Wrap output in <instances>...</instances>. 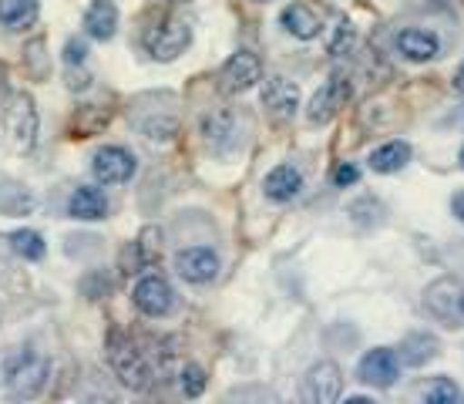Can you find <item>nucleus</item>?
<instances>
[{"label":"nucleus","instance_id":"f257e3e1","mask_svg":"<svg viewBox=\"0 0 464 404\" xmlns=\"http://www.w3.org/2000/svg\"><path fill=\"white\" fill-rule=\"evenodd\" d=\"M108 364H111L115 378L125 384L128 391H149L155 378H159V364L151 358V350L128 334H111V340H108Z\"/></svg>","mask_w":464,"mask_h":404},{"label":"nucleus","instance_id":"f03ea898","mask_svg":"<svg viewBox=\"0 0 464 404\" xmlns=\"http://www.w3.org/2000/svg\"><path fill=\"white\" fill-rule=\"evenodd\" d=\"M141 44L149 51V58L175 61V58H182L188 51V44H192V27H188V21H182L179 14H165V17H155V21L145 27Z\"/></svg>","mask_w":464,"mask_h":404},{"label":"nucleus","instance_id":"7ed1b4c3","mask_svg":"<svg viewBox=\"0 0 464 404\" xmlns=\"http://www.w3.org/2000/svg\"><path fill=\"white\" fill-rule=\"evenodd\" d=\"M47 378H51V360L44 354H34V350L14 354L4 368V384H7L11 398H37L44 391Z\"/></svg>","mask_w":464,"mask_h":404},{"label":"nucleus","instance_id":"20e7f679","mask_svg":"<svg viewBox=\"0 0 464 404\" xmlns=\"http://www.w3.org/2000/svg\"><path fill=\"white\" fill-rule=\"evenodd\" d=\"M7 135H11L14 149L17 152H31L37 145V135H41V115H37V104L27 92L11 94L7 102Z\"/></svg>","mask_w":464,"mask_h":404},{"label":"nucleus","instance_id":"39448f33","mask_svg":"<svg viewBox=\"0 0 464 404\" xmlns=\"http://www.w3.org/2000/svg\"><path fill=\"white\" fill-rule=\"evenodd\" d=\"M350 92H353V88H350L347 74H330V78L314 92L310 104H306V122L316 128L330 125V122L340 115V108H347Z\"/></svg>","mask_w":464,"mask_h":404},{"label":"nucleus","instance_id":"423d86ee","mask_svg":"<svg viewBox=\"0 0 464 404\" xmlns=\"http://www.w3.org/2000/svg\"><path fill=\"white\" fill-rule=\"evenodd\" d=\"M92 172L98 185H125L139 172V159L125 145H102L92 159Z\"/></svg>","mask_w":464,"mask_h":404},{"label":"nucleus","instance_id":"0eeeda50","mask_svg":"<svg viewBox=\"0 0 464 404\" xmlns=\"http://www.w3.org/2000/svg\"><path fill=\"white\" fill-rule=\"evenodd\" d=\"M263 81V61L256 58L253 51H236L232 58L219 68V92L222 94H246L253 92Z\"/></svg>","mask_w":464,"mask_h":404},{"label":"nucleus","instance_id":"6e6552de","mask_svg":"<svg viewBox=\"0 0 464 404\" xmlns=\"http://www.w3.org/2000/svg\"><path fill=\"white\" fill-rule=\"evenodd\" d=\"M131 303H135V310L145 313V317H165V313L175 307V293L165 277L145 273V277H139L135 287H131Z\"/></svg>","mask_w":464,"mask_h":404},{"label":"nucleus","instance_id":"1a4fd4ad","mask_svg":"<svg viewBox=\"0 0 464 404\" xmlns=\"http://www.w3.org/2000/svg\"><path fill=\"white\" fill-rule=\"evenodd\" d=\"M303 401H314V404H334L343 394V370L330 360H320L314 368L303 374Z\"/></svg>","mask_w":464,"mask_h":404},{"label":"nucleus","instance_id":"9d476101","mask_svg":"<svg viewBox=\"0 0 464 404\" xmlns=\"http://www.w3.org/2000/svg\"><path fill=\"white\" fill-rule=\"evenodd\" d=\"M175 270L192 287H206V283H212V280L219 277L222 263L219 256H216V250H209V246H186V250H179V256H175Z\"/></svg>","mask_w":464,"mask_h":404},{"label":"nucleus","instance_id":"9b49d317","mask_svg":"<svg viewBox=\"0 0 464 404\" xmlns=\"http://www.w3.org/2000/svg\"><path fill=\"white\" fill-rule=\"evenodd\" d=\"M357 374L360 381L371 384V388H394L397 378H401V358L391 347H373L360 358Z\"/></svg>","mask_w":464,"mask_h":404},{"label":"nucleus","instance_id":"f8f14e48","mask_svg":"<svg viewBox=\"0 0 464 404\" xmlns=\"http://www.w3.org/2000/svg\"><path fill=\"white\" fill-rule=\"evenodd\" d=\"M397 54L414 64H428L441 54V37L428 31V27H404L397 34Z\"/></svg>","mask_w":464,"mask_h":404},{"label":"nucleus","instance_id":"ddd939ff","mask_svg":"<svg viewBox=\"0 0 464 404\" xmlns=\"http://www.w3.org/2000/svg\"><path fill=\"white\" fill-rule=\"evenodd\" d=\"M300 189H303V175L290 162L269 169L266 179H263V196H266L269 202H293V199L300 196Z\"/></svg>","mask_w":464,"mask_h":404},{"label":"nucleus","instance_id":"4468645a","mask_svg":"<svg viewBox=\"0 0 464 404\" xmlns=\"http://www.w3.org/2000/svg\"><path fill=\"white\" fill-rule=\"evenodd\" d=\"M263 104L273 118H293L300 108V88L286 78H269L263 84Z\"/></svg>","mask_w":464,"mask_h":404},{"label":"nucleus","instance_id":"2eb2a0df","mask_svg":"<svg viewBox=\"0 0 464 404\" xmlns=\"http://www.w3.org/2000/svg\"><path fill=\"white\" fill-rule=\"evenodd\" d=\"M68 216L78 222H98L108 216V196L94 185H78L68 199Z\"/></svg>","mask_w":464,"mask_h":404},{"label":"nucleus","instance_id":"dca6fc26","mask_svg":"<svg viewBox=\"0 0 464 404\" xmlns=\"http://www.w3.org/2000/svg\"><path fill=\"white\" fill-rule=\"evenodd\" d=\"M279 24H283V31L293 34L296 41H314V37H320V31H324L320 11L306 7V4H290L286 11L279 14Z\"/></svg>","mask_w":464,"mask_h":404},{"label":"nucleus","instance_id":"f3484780","mask_svg":"<svg viewBox=\"0 0 464 404\" xmlns=\"http://www.w3.org/2000/svg\"><path fill=\"white\" fill-rule=\"evenodd\" d=\"M84 31L92 41H111L118 31V7L111 0H92L84 11Z\"/></svg>","mask_w":464,"mask_h":404},{"label":"nucleus","instance_id":"a211bd4d","mask_svg":"<svg viewBox=\"0 0 464 404\" xmlns=\"http://www.w3.org/2000/svg\"><path fill=\"white\" fill-rule=\"evenodd\" d=\"M407 162H411V145L401 142V139H391V142H383V145H377V149L371 152L367 165H371L377 175H391V172H401Z\"/></svg>","mask_w":464,"mask_h":404},{"label":"nucleus","instance_id":"6ab92c4d","mask_svg":"<svg viewBox=\"0 0 464 404\" xmlns=\"http://www.w3.org/2000/svg\"><path fill=\"white\" fill-rule=\"evenodd\" d=\"M438 350H441V344H438L434 334H411L404 344L397 347V358L407 368H424V364H430V360L438 358Z\"/></svg>","mask_w":464,"mask_h":404},{"label":"nucleus","instance_id":"aec40b11","mask_svg":"<svg viewBox=\"0 0 464 404\" xmlns=\"http://www.w3.org/2000/svg\"><path fill=\"white\" fill-rule=\"evenodd\" d=\"M232 135H236V115L229 108H212L209 115H202V139L209 142L212 149L232 145Z\"/></svg>","mask_w":464,"mask_h":404},{"label":"nucleus","instance_id":"412c9836","mask_svg":"<svg viewBox=\"0 0 464 404\" xmlns=\"http://www.w3.org/2000/svg\"><path fill=\"white\" fill-rule=\"evenodd\" d=\"M37 0H0V24L7 31H31L37 24Z\"/></svg>","mask_w":464,"mask_h":404},{"label":"nucleus","instance_id":"4be33fe9","mask_svg":"<svg viewBox=\"0 0 464 404\" xmlns=\"http://www.w3.org/2000/svg\"><path fill=\"white\" fill-rule=\"evenodd\" d=\"M34 209V196L14 179L0 175V216H27Z\"/></svg>","mask_w":464,"mask_h":404},{"label":"nucleus","instance_id":"5701e85b","mask_svg":"<svg viewBox=\"0 0 464 404\" xmlns=\"http://www.w3.org/2000/svg\"><path fill=\"white\" fill-rule=\"evenodd\" d=\"M7 246H11L17 256H24V260H44V253H47V242L37 230L11 232V236H7Z\"/></svg>","mask_w":464,"mask_h":404},{"label":"nucleus","instance_id":"b1692460","mask_svg":"<svg viewBox=\"0 0 464 404\" xmlns=\"http://www.w3.org/2000/svg\"><path fill=\"white\" fill-rule=\"evenodd\" d=\"M353 44H357V27H353L347 17H340V21L334 24V31H330L326 54H330V58H343V54L353 51Z\"/></svg>","mask_w":464,"mask_h":404},{"label":"nucleus","instance_id":"393cba45","mask_svg":"<svg viewBox=\"0 0 464 404\" xmlns=\"http://www.w3.org/2000/svg\"><path fill=\"white\" fill-rule=\"evenodd\" d=\"M206 384H209V378H206V368H198V364H186L182 374H179V388H182L186 398H198L206 391Z\"/></svg>","mask_w":464,"mask_h":404},{"label":"nucleus","instance_id":"a878e982","mask_svg":"<svg viewBox=\"0 0 464 404\" xmlns=\"http://www.w3.org/2000/svg\"><path fill=\"white\" fill-rule=\"evenodd\" d=\"M458 398H461V394H458V384H454L451 378H438V381L428 388V394H424L428 404H454Z\"/></svg>","mask_w":464,"mask_h":404},{"label":"nucleus","instance_id":"bb28decb","mask_svg":"<svg viewBox=\"0 0 464 404\" xmlns=\"http://www.w3.org/2000/svg\"><path fill=\"white\" fill-rule=\"evenodd\" d=\"M24 54H27V71L34 74V78H44L47 74V58H44V37H34L31 44L24 47Z\"/></svg>","mask_w":464,"mask_h":404},{"label":"nucleus","instance_id":"cd10ccee","mask_svg":"<svg viewBox=\"0 0 464 404\" xmlns=\"http://www.w3.org/2000/svg\"><path fill=\"white\" fill-rule=\"evenodd\" d=\"M330 179H334V185H337V189H347V185H353L360 179V169H357V165H350V162H340Z\"/></svg>","mask_w":464,"mask_h":404},{"label":"nucleus","instance_id":"c85d7f7f","mask_svg":"<svg viewBox=\"0 0 464 404\" xmlns=\"http://www.w3.org/2000/svg\"><path fill=\"white\" fill-rule=\"evenodd\" d=\"M84 54H88V47H84V41H78V37H71L68 44H64V61H68V68L84 64Z\"/></svg>","mask_w":464,"mask_h":404},{"label":"nucleus","instance_id":"c756f323","mask_svg":"<svg viewBox=\"0 0 464 404\" xmlns=\"http://www.w3.org/2000/svg\"><path fill=\"white\" fill-rule=\"evenodd\" d=\"M451 212L458 216V222L464 226V189H461V192H454V199H451Z\"/></svg>","mask_w":464,"mask_h":404},{"label":"nucleus","instance_id":"7c9ffc66","mask_svg":"<svg viewBox=\"0 0 464 404\" xmlns=\"http://www.w3.org/2000/svg\"><path fill=\"white\" fill-rule=\"evenodd\" d=\"M454 92L464 94V61L458 64V71H454Z\"/></svg>","mask_w":464,"mask_h":404},{"label":"nucleus","instance_id":"2f4dec72","mask_svg":"<svg viewBox=\"0 0 464 404\" xmlns=\"http://www.w3.org/2000/svg\"><path fill=\"white\" fill-rule=\"evenodd\" d=\"M7 84V68H4V61H0V88Z\"/></svg>","mask_w":464,"mask_h":404},{"label":"nucleus","instance_id":"473e14b6","mask_svg":"<svg viewBox=\"0 0 464 404\" xmlns=\"http://www.w3.org/2000/svg\"><path fill=\"white\" fill-rule=\"evenodd\" d=\"M458 310H461V317H464V287H461V293H458Z\"/></svg>","mask_w":464,"mask_h":404},{"label":"nucleus","instance_id":"72a5a7b5","mask_svg":"<svg viewBox=\"0 0 464 404\" xmlns=\"http://www.w3.org/2000/svg\"><path fill=\"white\" fill-rule=\"evenodd\" d=\"M458 162H461V169H464V145H461V152H458Z\"/></svg>","mask_w":464,"mask_h":404}]
</instances>
